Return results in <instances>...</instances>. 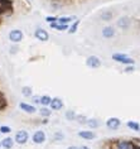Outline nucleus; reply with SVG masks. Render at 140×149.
<instances>
[{
	"mask_svg": "<svg viewBox=\"0 0 140 149\" xmlns=\"http://www.w3.org/2000/svg\"><path fill=\"white\" fill-rule=\"evenodd\" d=\"M112 59L119 63H124V65H134V59L128 57L126 54H123V53H115L112 54Z\"/></svg>",
	"mask_w": 140,
	"mask_h": 149,
	"instance_id": "1",
	"label": "nucleus"
},
{
	"mask_svg": "<svg viewBox=\"0 0 140 149\" xmlns=\"http://www.w3.org/2000/svg\"><path fill=\"white\" fill-rule=\"evenodd\" d=\"M28 138H29V135H28V132H25V130H19V132H17V134H15V141L18 144H25L28 141Z\"/></svg>",
	"mask_w": 140,
	"mask_h": 149,
	"instance_id": "2",
	"label": "nucleus"
},
{
	"mask_svg": "<svg viewBox=\"0 0 140 149\" xmlns=\"http://www.w3.org/2000/svg\"><path fill=\"white\" fill-rule=\"evenodd\" d=\"M9 39L12 40L13 43H19L21 39H23V33L19 29H13L9 33Z\"/></svg>",
	"mask_w": 140,
	"mask_h": 149,
	"instance_id": "3",
	"label": "nucleus"
},
{
	"mask_svg": "<svg viewBox=\"0 0 140 149\" xmlns=\"http://www.w3.org/2000/svg\"><path fill=\"white\" fill-rule=\"evenodd\" d=\"M86 65L88 67H91V68H98V67L101 66V61L96 56H90V57L86 59Z\"/></svg>",
	"mask_w": 140,
	"mask_h": 149,
	"instance_id": "4",
	"label": "nucleus"
},
{
	"mask_svg": "<svg viewBox=\"0 0 140 149\" xmlns=\"http://www.w3.org/2000/svg\"><path fill=\"white\" fill-rule=\"evenodd\" d=\"M34 36H35L37 39L40 40V42H47V40L49 39V34L47 33V31H44V29H42V28L37 29L35 33H34Z\"/></svg>",
	"mask_w": 140,
	"mask_h": 149,
	"instance_id": "5",
	"label": "nucleus"
},
{
	"mask_svg": "<svg viewBox=\"0 0 140 149\" xmlns=\"http://www.w3.org/2000/svg\"><path fill=\"white\" fill-rule=\"evenodd\" d=\"M33 141L35 144H42L46 141V134H44L43 130H38L33 134Z\"/></svg>",
	"mask_w": 140,
	"mask_h": 149,
	"instance_id": "6",
	"label": "nucleus"
},
{
	"mask_svg": "<svg viewBox=\"0 0 140 149\" xmlns=\"http://www.w3.org/2000/svg\"><path fill=\"white\" fill-rule=\"evenodd\" d=\"M120 125H121V121H120V119H117V118H110V119H107V121H106V126L111 130H116Z\"/></svg>",
	"mask_w": 140,
	"mask_h": 149,
	"instance_id": "7",
	"label": "nucleus"
},
{
	"mask_svg": "<svg viewBox=\"0 0 140 149\" xmlns=\"http://www.w3.org/2000/svg\"><path fill=\"white\" fill-rule=\"evenodd\" d=\"M130 19H129L128 17H123L120 18L119 20H117V27L121 28V29H128L129 27H130Z\"/></svg>",
	"mask_w": 140,
	"mask_h": 149,
	"instance_id": "8",
	"label": "nucleus"
},
{
	"mask_svg": "<svg viewBox=\"0 0 140 149\" xmlns=\"http://www.w3.org/2000/svg\"><path fill=\"white\" fill-rule=\"evenodd\" d=\"M78 136L83 138V139H95L96 138V134H95L94 132H90V130H81V132H78Z\"/></svg>",
	"mask_w": 140,
	"mask_h": 149,
	"instance_id": "9",
	"label": "nucleus"
},
{
	"mask_svg": "<svg viewBox=\"0 0 140 149\" xmlns=\"http://www.w3.org/2000/svg\"><path fill=\"white\" fill-rule=\"evenodd\" d=\"M116 149H135V147L132 143H130V141L121 140L116 144Z\"/></svg>",
	"mask_w": 140,
	"mask_h": 149,
	"instance_id": "10",
	"label": "nucleus"
},
{
	"mask_svg": "<svg viewBox=\"0 0 140 149\" xmlns=\"http://www.w3.org/2000/svg\"><path fill=\"white\" fill-rule=\"evenodd\" d=\"M51 107L53 110H61L63 107V101L60 97H54L52 99V102H51Z\"/></svg>",
	"mask_w": 140,
	"mask_h": 149,
	"instance_id": "11",
	"label": "nucleus"
},
{
	"mask_svg": "<svg viewBox=\"0 0 140 149\" xmlns=\"http://www.w3.org/2000/svg\"><path fill=\"white\" fill-rule=\"evenodd\" d=\"M102 36H104V38H112L114 36H115V29L112 27H105L102 29Z\"/></svg>",
	"mask_w": 140,
	"mask_h": 149,
	"instance_id": "12",
	"label": "nucleus"
},
{
	"mask_svg": "<svg viewBox=\"0 0 140 149\" xmlns=\"http://www.w3.org/2000/svg\"><path fill=\"white\" fill-rule=\"evenodd\" d=\"M19 107L23 111H25V113H29V114H33V113H35V107L34 106H32V105H29V104H25V102H20V105Z\"/></svg>",
	"mask_w": 140,
	"mask_h": 149,
	"instance_id": "13",
	"label": "nucleus"
},
{
	"mask_svg": "<svg viewBox=\"0 0 140 149\" xmlns=\"http://www.w3.org/2000/svg\"><path fill=\"white\" fill-rule=\"evenodd\" d=\"M1 145H3V148H5V149H12L13 145H14V140L12 138L8 136V138H5V139L1 140Z\"/></svg>",
	"mask_w": 140,
	"mask_h": 149,
	"instance_id": "14",
	"label": "nucleus"
},
{
	"mask_svg": "<svg viewBox=\"0 0 140 149\" xmlns=\"http://www.w3.org/2000/svg\"><path fill=\"white\" fill-rule=\"evenodd\" d=\"M87 125L90 126L91 129H96L100 126V121L97 120V119H88L87 120Z\"/></svg>",
	"mask_w": 140,
	"mask_h": 149,
	"instance_id": "15",
	"label": "nucleus"
},
{
	"mask_svg": "<svg viewBox=\"0 0 140 149\" xmlns=\"http://www.w3.org/2000/svg\"><path fill=\"white\" fill-rule=\"evenodd\" d=\"M51 102H52V97L48 95H44L40 97V104H42L43 106H48V105H51Z\"/></svg>",
	"mask_w": 140,
	"mask_h": 149,
	"instance_id": "16",
	"label": "nucleus"
},
{
	"mask_svg": "<svg viewBox=\"0 0 140 149\" xmlns=\"http://www.w3.org/2000/svg\"><path fill=\"white\" fill-rule=\"evenodd\" d=\"M126 125H128V128L135 130V132H139V130H140V125H139V123H136V121L130 120V121H128Z\"/></svg>",
	"mask_w": 140,
	"mask_h": 149,
	"instance_id": "17",
	"label": "nucleus"
},
{
	"mask_svg": "<svg viewBox=\"0 0 140 149\" xmlns=\"http://www.w3.org/2000/svg\"><path fill=\"white\" fill-rule=\"evenodd\" d=\"M39 114L42 115V116H44V118H48L49 115L52 114V111H51V110H49V109H48V107H47V106H43L42 109L39 110Z\"/></svg>",
	"mask_w": 140,
	"mask_h": 149,
	"instance_id": "18",
	"label": "nucleus"
},
{
	"mask_svg": "<svg viewBox=\"0 0 140 149\" xmlns=\"http://www.w3.org/2000/svg\"><path fill=\"white\" fill-rule=\"evenodd\" d=\"M72 19H75V17H61V18H58V23L60 24H68Z\"/></svg>",
	"mask_w": 140,
	"mask_h": 149,
	"instance_id": "19",
	"label": "nucleus"
},
{
	"mask_svg": "<svg viewBox=\"0 0 140 149\" xmlns=\"http://www.w3.org/2000/svg\"><path fill=\"white\" fill-rule=\"evenodd\" d=\"M66 118L68 119V120H76V118H77V115H76V113L75 111H72V110H68L67 113H66Z\"/></svg>",
	"mask_w": 140,
	"mask_h": 149,
	"instance_id": "20",
	"label": "nucleus"
},
{
	"mask_svg": "<svg viewBox=\"0 0 140 149\" xmlns=\"http://www.w3.org/2000/svg\"><path fill=\"white\" fill-rule=\"evenodd\" d=\"M78 24H80V20H76L75 23L71 25V28L68 29V33H69V34H73V33H76L77 28H78Z\"/></svg>",
	"mask_w": 140,
	"mask_h": 149,
	"instance_id": "21",
	"label": "nucleus"
},
{
	"mask_svg": "<svg viewBox=\"0 0 140 149\" xmlns=\"http://www.w3.org/2000/svg\"><path fill=\"white\" fill-rule=\"evenodd\" d=\"M21 94L24 96H27V97H29V96H32V88L28 87V86H24L21 88Z\"/></svg>",
	"mask_w": 140,
	"mask_h": 149,
	"instance_id": "22",
	"label": "nucleus"
},
{
	"mask_svg": "<svg viewBox=\"0 0 140 149\" xmlns=\"http://www.w3.org/2000/svg\"><path fill=\"white\" fill-rule=\"evenodd\" d=\"M76 120L80 123V124H87V120L88 119L85 116V115H77V118H76Z\"/></svg>",
	"mask_w": 140,
	"mask_h": 149,
	"instance_id": "23",
	"label": "nucleus"
},
{
	"mask_svg": "<svg viewBox=\"0 0 140 149\" xmlns=\"http://www.w3.org/2000/svg\"><path fill=\"white\" fill-rule=\"evenodd\" d=\"M112 18V13L111 12H105L101 14V19L102 20H110Z\"/></svg>",
	"mask_w": 140,
	"mask_h": 149,
	"instance_id": "24",
	"label": "nucleus"
},
{
	"mask_svg": "<svg viewBox=\"0 0 140 149\" xmlns=\"http://www.w3.org/2000/svg\"><path fill=\"white\" fill-rule=\"evenodd\" d=\"M12 132V129H10V126H6V125H3V126H0V133H3V134H8Z\"/></svg>",
	"mask_w": 140,
	"mask_h": 149,
	"instance_id": "25",
	"label": "nucleus"
},
{
	"mask_svg": "<svg viewBox=\"0 0 140 149\" xmlns=\"http://www.w3.org/2000/svg\"><path fill=\"white\" fill-rule=\"evenodd\" d=\"M46 20L48 22V23H56V22H58V18H56V17H47Z\"/></svg>",
	"mask_w": 140,
	"mask_h": 149,
	"instance_id": "26",
	"label": "nucleus"
},
{
	"mask_svg": "<svg viewBox=\"0 0 140 149\" xmlns=\"http://www.w3.org/2000/svg\"><path fill=\"white\" fill-rule=\"evenodd\" d=\"M63 138H64V135L62 133H56V134H54V139H56V140H62Z\"/></svg>",
	"mask_w": 140,
	"mask_h": 149,
	"instance_id": "27",
	"label": "nucleus"
},
{
	"mask_svg": "<svg viewBox=\"0 0 140 149\" xmlns=\"http://www.w3.org/2000/svg\"><path fill=\"white\" fill-rule=\"evenodd\" d=\"M40 97H42V96H33V102L34 104H40Z\"/></svg>",
	"mask_w": 140,
	"mask_h": 149,
	"instance_id": "28",
	"label": "nucleus"
},
{
	"mask_svg": "<svg viewBox=\"0 0 140 149\" xmlns=\"http://www.w3.org/2000/svg\"><path fill=\"white\" fill-rule=\"evenodd\" d=\"M134 66H129V67H126V68H125V72L126 73H131V72H134Z\"/></svg>",
	"mask_w": 140,
	"mask_h": 149,
	"instance_id": "29",
	"label": "nucleus"
},
{
	"mask_svg": "<svg viewBox=\"0 0 140 149\" xmlns=\"http://www.w3.org/2000/svg\"><path fill=\"white\" fill-rule=\"evenodd\" d=\"M67 149H80V148H77V147H73V145H72V147H68Z\"/></svg>",
	"mask_w": 140,
	"mask_h": 149,
	"instance_id": "30",
	"label": "nucleus"
},
{
	"mask_svg": "<svg viewBox=\"0 0 140 149\" xmlns=\"http://www.w3.org/2000/svg\"><path fill=\"white\" fill-rule=\"evenodd\" d=\"M80 149H90V148H88V147H86V145H82V147H81Z\"/></svg>",
	"mask_w": 140,
	"mask_h": 149,
	"instance_id": "31",
	"label": "nucleus"
},
{
	"mask_svg": "<svg viewBox=\"0 0 140 149\" xmlns=\"http://www.w3.org/2000/svg\"><path fill=\"white\" fill-rule=\"evenodd\" d=\"M15 51H18V48H12V53H15Z\"/></svg>",
	"mask_w": 140,
	"mask_h": 149,
	"instance_id": "32",
	"label": "nucleus"
},
{
	"mask_svg": "<svg viewBox=\"0 0 140 149\" xmlns=\"http://www.w3.org/2000/svg\"><path fill=\"white\" fill-rule=\"evenodd\" d=\"M3 147V145H1V141H0V148H1Z\"/></svg>",
	"mask_w": 140,
	"mask_h": 149,
	"instance_id": "33",
	"label": "nucleus"
},
{
	"mask_svg": "<svg viewBox=\"0 0 140 149\" xmlns=\"http://www.w3.org/2000/svg\"><path fill=\"white\" fill-rule=\"evenodd\" d=\"M139 133H140V130H139Z\"/></svg>",
	"mask_w": 140,
	"mask_h": 149,
	"instance_id": "34",
	"label": "nucleus"
}]
</instances>
